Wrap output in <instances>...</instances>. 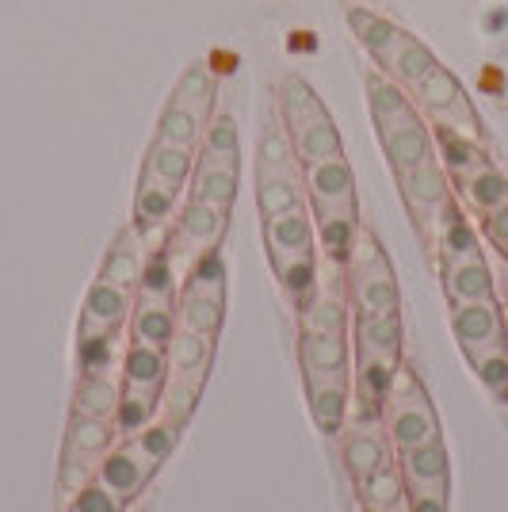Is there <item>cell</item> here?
Here are the masks:
<instances>
[{"label":"cell","instance_id":"1","mask_svg":"<svg viewBox=\"0 0 508 512\" xmlns=\"http://www.w3.org/2000/svg\"><path fill=\"white\" fill-rule=\"evenodd\" d=\"M409 96L417 100V107L428 115L432 127L451 130L459 138H470V142L486 146V127H482L478 111L470 104L466 88L459 85V77L447 65H436L432 73H424V81H417V85L409 88Z\"/></svg>","mask_w":508,"mask_h":512},{"label":"cell","instance_id":"2","mask_svg":"<svg viewBox=\"0 0 508 512\" xmlns=\"http://www.w3.org/2000/svg\"><path fill=\"white\" fill-rule=\"evenodd\" d=\"M306 180V199L314 222H360L356 207V172L348 165V157H325L302 169Z\"/></svg>","mask_w":508,"mask_h":512},{"label":"cell","instance_id":"3","mask_svg":"<svg viewBox=\"0 0 508 512\" xmlns=\"http://www.w3.org/2000/svg\"><path fill=\"white\" fill-rule=\"evenodd\" d=\"M394 180H398V192H402L405 207H409L413 222H417V230H421L428 241H436V214L451 203V176H447V169L440 165V157L421 165V169L402 172V176H394Z\"/></svg>","mask_w":508,"mask_h":512},{"label":"cell","instance_id":"4","mask_svg":"<svg viewBox=\"0 0 508 512\" xmlns=\"http://www.w3.org/2000/svg\"><path fill=\"white\" fill-rule=\"evenodd\" d=\"M451 329H455V341H459L466 360L470 356H482V352L497 348V344H508V329L497 299L451 306Z\"/></svg>","mask_w":508,"mask_h":512},{"label":"cell","instance_id":"5","mask_svg":"<svg viewBox=\"0 0 508 512\" xmlns=\"http://www.w3.org/2000/svg\"><path fill=\"white\" fill-rule=\"evenodd\" d=\"M153 474H157V467L142 455V448H138L134 440H119V448H111L104 459H100L96 482H100L104 490L115 493L123 505H130V501H138V497L146 493Z\"/></svg>","mask_w":508,"mask_h":512},{"label":"cell","instance_id":"6","mask_svg":"<svg viewBox=\"0 0 508 512\" xmlns=\"http://www.w3.org/2000/svg\"><path fill=\"white\" fill-rule=\"evenodd\" d=\"M264 245H268V260L272 272L287 268V264H302V260H318V245H314V218L302 211L276 214L264 218Z\"/></svg>","mask_w":508,"mask_h":512},{"label":"cell","instance_id":"7","mask_svg":"<svg viewBox=\"0 0 508 512\" xmlns=\"http://www.w3.org/2000/svg\"><path fill=\"white\" fill-rule=\"evenodd\" d=\"M379 142H382V153H386V165H390L394 176L436 161L432 123H424L421 115H413L405 123H394V127H379Z\"/></svg>","mask_w":508,"mask_h":512},{"label":"cell","instance_id":"8","mask_svg":"<svg viewBox=\"0 0 508 512\" xmlns=\"http://www.w3.org/2000/svg\"><path fill=\"white\" fill-rule=\"evenodd\" d=\"M130 310H134V295L130 291L107 283V279H96L88 287L85 306H81V329H77V337H115L130 321Z\"/></svg>","mask_w":508,"mask_h":512},{"label":"cell","instance_id":"9","mask_svg":"<svg viewBox=\"0 0 508 512\" xmlns=\"http://www.w3.org/2000/svg\"><path fill=\"white\" fill-rule=\"evenodd\" d=\"M298 360H302V379L321 383V379H348L352 367V348L348 333H306L298 337Z\"/></svg>","mask_w":508,"mask_h":512},{"label":"cell","instance_id":"10","mask_svg":"<svg viewBox=\"0 0 508 512\" xmlns=\"http://www.w3.org/2000/svg\"><path fill=\"white\" fill-rule=\"evenodd\" d=\"M382 421H386V436L398 451L405 448H421L428 440H440V417L428 402V394L413 398V402H398V406L382 409Z\"/></svg>","mask_w":508,"mask_h":512},{"label":"cell","instance_id":"11","mask_svg":"<svg viewBox=\"0 0 508 512\" xmlns=\"http://www.w3.org/2000/svg\"><path fill=\"white\" fill-rule=\"evenodd\" d=\"M119 379L127 394H142L161 402V390L169 379V352L165 348H149V344L130 341L123 348V363H119Z\"/></svg>","mask_w":508,"mask_h":512},{"label":"cell","instance_id":"12","mask_svg":"<svg viewBox=\"0 0 508 512\" xmlns=\"http://www.w3.org/2000/svg\"><path fill=\"white\" fill-rule=\"evenodd\" d=\"M348 27L356 31V39H360V46L371 54V62L390 77V69L398 62L409 31L398 27V23H390L386 16H379V12H367V8H348Z\"/></svg>","mask_w":508,"mask_h":512},{"label":"cell","instance_id":"13","mask_svg":"<svg viewBox=\"0 0 508 512\" xmlns=\"http://www.w3.org/2000/svg\"><path fill=\"white\" fill-rule=\"evenodd\" d=\"M176 199H180L176 188H169L165 180H157L149 169H142L138 192H134V230L142 237V245L176 218Z\"/></svg>","mask_w":508,"mask_h":512},{"label":"cell","instance_id":"14","mask_svg":"<svg viewBox=\"0 0 508 512\" xmlns=\"http://www.w3.org/2000/svg\"><path fill=\"white\" fill-rule=\"evenodd\" d=\"M226 222H230V214L214 211V207L199 203V199H188L180 218H176V237H172V241L184 245L191 256H203L222 245Z\"/></svg>","mask_w":508,"mask_h":512},{"label":"cell","instance_id":"15","mask_svg":"<svg viewBox=\"0 0 508 512\" xmlns=\"http://www.w3.org/2000/svg\"><path fill=\"white\" fill-rule=\"evenodd\" d=\"M356 352L382 360L390 367L402 363V314H360L356 318Z\"/></svg>","mask_w":508,"mask_h":512},{"label":"cell","instance_id":"16","mask_svg":"<svg viewBox=\"0 0 508 512\" xmlns=\"http://www.w3.org/2000/svg\"><path fill=\"white\" fill-rule=\"evenodd\" d=\"M287 134H291V146H295L302 169L314 165V161H325V157H340V153H344L340 150V130L325 107H318L314 115H306V119L291 123Z\"/></svg>","mask_w":508,"mask_h":512},{"label":"cell","instance_id":"17","mask_svg":"<svg viewBox=\"0 0 508 512\" xmlns=\"http://www.w3.org/2000/svg\"><path fill=\"white\" fill-rule=\"evenodd\" d=\"M130 341L149 344V348H165L169 352L172 337L180 329V318H176V302L172 299H134V310H130Z\"/></svg>","mask_w":508,"mask_h":512},{"label":"cell","instance_id":"18","mask_svg":"<svg viewBox=\"0 0 508 512\" xmlns=\"http://www.w3.org/2000/svg\"><path fill=\"white\" fill-rule=\"evenodd\" d=\"M142 272H146V264H142V237L134 226H127L123 234L111 241V249H107L104 264H100V279L107 283H115V287H123V291H138V283H142Z\"/></svg>","mask_w":508,"mask_h":512},{"label":"cell","instance_id":"19","mask_svg":"<svg viewBox=\"0 0 508 512\" xmlns=\"http://www.w3.org/2000/svg\"><path fill=\"white\" fill-rule=\"evenodd\" d=\"M340 463L356 478V486H360L367 474H375L382 463H390L386 440H382L379 432H371V425L348 428V432L340 436Z\"/></svg>","mask_w":508,"mask_h":512},{"label":"cell","instance_id":"20","mask_svg":"<svg viewBox=\"0 0 508 512\" xmlns=\"http://www.w3.org/2000/svg\"><path fill=\"white\" fill-rule=\"evenodd\" d=\"M191 199L207 203L214 211L230 214L233 203H237V169L218 165L211 157H199L195 172H191Z\"/></svg>","mask_w":508,"mask_h":512},{"label":"cell","instance_id":"21","mask_svg":"<svg viewBox=\"0 0 508 512\" xmlns=\"http://www.w3.org/2000/svg\"><path fill=\"white\" fill-rule=\"evenodd\" d=\"M119 402H123V386L115 383V371H85V375L77 379L73 413L100 417V421H115Z\"/></svg>","mask_w":508,"mask_h":512},{"label":"cell","instance_id":"22","mask_svg":"<svg viewBox=\"0 0 508 512\" xmlns=\"http://www.w3.org/2000/svg\"><path fill=\"white\" fill-rule=\"evenodd\" d=\"M440 272H444V295L451 299V306L493 299V272H489L486 256L459 260V264H440Z\"/></svg>","mask_w":508,"mask_h":512},{"label":"cell","instance_id":"23","mask_svg":"<svg viewBox=\"0 0 508 512\" xmlns=\"http://www.w3.org/2000/svg\"><path fill=\"white\" fill-rule=\"evenodd\" d=\"M306 180L302 172H256V207L264 218L302 211Z\"/></svg>","mask_w":508,"mask_h":512},{"label":"cell","instance_id":"24","mask_svg":"<svg viewBox=\"0 0 508 512\" xmlns=\"http://www.w3.org/2000/svg\"><path fill=\"white\" fill-rule=\"evenodd\" d=\"M306 394H310V413H314L318 432H325V436L344 432L348 406H352L348 379H321V383H306Z\"/></svg>","mask_w":508,"mask_h":512},{"label":"cell","instance_id":"25","mask_svg":"<svg viewBox=\"0 0 508 512\" xmlns=\"http://www.w3.org/2000/svg\"><path fill=\"white\" fill-rule=\"evenodd\" d=\"M352 299L360 306V314H390L402 306V291H398V279L394 268L382 264L371 272H352Z\"/></svg>","mask_w":508,"mask_h":512},{"label":"cell","instance_id":"26","mask_svg":"<svg viewBox=\"0 0 508 512\" xmlns=\"http://www.w3.org/2000/svg\"><path fill=\"white\" fill-rule=\"evenodd\" d=\"M214 360V337L203 333H191V329H176V337L169 344V371L172 375H184L195 383H207Z\"/></svg>","mask_w":508,"mask_h":512},{"label":"cell","instance_id":"27","mask_svg":"<svg viewBox=\"0 0 508 512\" xmlns=\"http://www.w3.org/2000/svg\"><path fill=\"white\" fill-rule=\"evenodd\" d=\"M402 474H405V486H447L451 459H447L444 440H428L421 448H405Z\"/></svg>","mask_w":508,"mask_h":512},{"label":"cell","instance_id":"28","mask_svg":"<svg viewBox=\"0 0 508 512\" xmlns=\"http://www.w3.org/2000/svg\"><path fill=\"white\" fill-rule=\"evenodd\" d=\"M432 142H436L440 165H444L447 176H455V180H463V176H470V172L493 165L486 146H478V142H470V138H459V134H451V130L432 127Z\"/></svg>","mask_w":508,"mask_h":512},{"label":"cell","instance_id":"29","mask_svg":"<svg viewBox=\"0 0 508 512\" xmlns=\"http://www.w3.org/2000/svg\"><path fill=\"white\" fill-rule=\"evenodd\" d=\"M119 432L115 421H100V417H85V413H69V428H65V451H77L88 459H104L115 448Z\"/></svg>","mask_w":508,"mask_h":512},{"label":"cell","instance_id":"30","mask_svg":"<svg viewBox=\"0 0 508 512\" xmlns=\"http://www.w3.org/2000/svg\"><path fill=\"white\" fill-rule=\"evenodd\" d=\"M459 184V195H463V203L470 211H478L482 218L493 211H501L508 203V180L505 172H497V165H486V169L470 172L463 180H455Z\"/></svg>","mask_w":508,"mask_h":512},{"label":"cell","instance_id":"31","mask_svg":"<svg viewBox=\"0 0 508 512\" xmlns=\"http://www.w3.org/2000/svg\"><path fill=\"white\" fill-rule=\"evenodd\" d=\"M146 169L165 180L169 188H188L191 172H195V150L188 146H176V142H165V138H153V146L146 153Z\"/></svg>","mask_w":508,"mask_h":512},{"label":"cell","instance_id":"32","mask_svg":"<svg viewBox=\"0 0 508 512\" xmlns=\"http://www.w3.org/2000/svg\"><path fill=\"white\" fill-rule=\"evenodd\" d=\"M214 100H218V85H214V73L207 65H188L180 73V81L172 88V100L169 104L176 107H191L203 123H211L214 115Z\"/></svg>","mask_w":508,"mask_h":512},{"label":"cell","instance_id":"33","mask_svg":"<svg viewBox=\"0 0 508 512\" xmlns=\"http://www.w3.org/2000/svg\"><path fill=\"white\" fill-rule=\"evenodd\" d=\"M360 493H363V505L375 512H390L398 509L405 501V474H402V463H382L375 474H367L360 482Z\"/></svg>","mask_w":508,"mask_h":512},{"label":"cell","instance_id":"34","mask_svg":"<svg viewBox=\"0 0 508 512\" xmlns=\"http://www.w3.org/2000/svg\"><path fill=\"white\" fill-rule=\"evenodd\" d=\"M203 157L237 169V161H241V130H237V119L230 111H214L211 115L207 134H203Z\"/></svg>","mask_w":508,"mask_h":512},{"label":"cell","instance_id":"35","mask_svg":"<svg viewBox=\"0 0 508 512\" xmlns=\"http://www.w3.org/2000/svg\"><path fill=\"white\" fill-rule=\"evenodd\" d=\"M180 295H199V299L226 302V264H222L218 249L195 256V264H191V272H188V279H184V291H180Z\"/></svg>","mask_w":508,"mask_h":512},{"label":"cell","instance_id":"36","mask_svg":"<svg viewBox=\"0 0 508 512\" xmlns=\"http://www.w3.org/2000/svg\"><path fill=\"white\" fill-rule=\"evenodd\" d=\"M256 172H302L295 146H291V134L283 123H268L264 138H260V153H256Z\"/></svg>","mask_w":508,"mask_h":512},{"label":"cell","instance_id":"37","mask_svg":"<svg viewBox=\"0 0 508 512\" xmlns=\"http://www.w3.org/2000/svg\"><path fill=\"white\" fill-rule=\"evenodd\" d=\"M176 318H180V329L203 333V337H218V329H222V321H226V302L199 299V295H180V299H176Z\"/></svg>","mask_w":508,"mask_h":512},{"label":"cell","instance_id":"38","mask_svg":"<svg viewBox=\"0 0 508 512\" xmlns=\"http://www.w3.org/2000/svg\"><path fill=\"white\" fill-rule=\"evenodd\" d=\"M203 134H207V123L191 111V107H176L169 104L161 111V123H157V138L165 142H176V146H188V150H199L203 146Z\"/></svg>","mask_w":508,"mask_h":512},{"label":"cell","instance_id":"39","mask_svg":"<svg viewBox=\"0 0 508 512\" xmlns=\"http://www.w3.org/2000/svg\"><path fill=\"white\" fill-rule=\"evenodd\" d=\"M302 329L306 333H348V306L340 295H314L302 306Z\"/></svg>","mask_w":508,"mask_h":512},{"label":"cell","instance_id":"40","mask_svg":"<svg viewBox=\"0 0 508 512\" xmlns=\"http://www.w3.org/2000/svg\"><path fill=\"white\" fill-rule=\"evenodd\" d=\"M130 440L142 448V455H146L153 467H161V463L172 455V448H176V440H180V425L157 409V417H153L138 436H130Z\"/></svg>","mask_w":508,"mask_h":512},{"label":"cell","instance_id":"41","mask_svg":"<svg viewBox=\"0 0 508 512\" xmlns=\"http://www.w3.org/2000/svg\"><path fill=\"white\" fill-rule=\"evenodd\" d=\"M199 394H203V383L195 379H184V375H172L165 379V390H161V413L172 417L176 425L184 428L191 421V413L199 406Z\"/></svg>","mask_w":508,"mask_h":512},{"label":"cell","instance_id":"42","mask_svg":"<svg viewBox=\"0 0 508 512\" xmlns=\"http://www.w3.org/2000/svg\"><path fill=\"white\" fill-rule=\"evenodd\" d=\"M470 367H474V375L482 379V386L493 398L508 402V344H497L482 356H470Z\"/></svg>","mask_w":508,"mask_h":512},{"label":"cell","instance_id":"43","mask_svg":"<svg viewBox=\"0 0 508 512\" xmlns=\"http://www.w3.org/2000/svg\"><path fill=\"white\" fill-rule=\"evenodd\" d=\"M96 467H100V459H88V455H77V451L62 448V463H58V493L73 501L85 486L96 482Z\"/></svg>","mask_w":508,"mask_h":512},{"label":"cell","instance_id":"44","mask_svg":"<svg viewBox=\"0 0 508 512\" xmlns=\"http://www.w3.org/2000/svg\"><path fill=\"white\" fill-rule=\"evenodd\" d=\"M157 409H161V402L142 398V394H127V390H123V402H119V413H115V432H119V440L138 436V432L157 417Z\"/></svg>","mask_w":508,"mask_h":512},{"label":"cell","instance_id":"45","mask_svg":"<svg viewBox=\"0 0 508 512\" xmlns=\"http://www.w3.org/2000/svg\"><path fill=\"white\" fill-rule=\"evenodd\" d=\"M77 363H81V375L85 371H119V348L115 337H77Z\"/></svg>","mask_w":508,"mask_h":512},{"label":"cell","instance_id":"46","mask_svg":"<svg viewBox=\"0 0 508 512\" xmlns=\"http://www.w3.org/2000/svg\"><path fill=\"white\" fill-rule=\"evenodd\" d=\"M176 291H180V283L172 276V264L165 253H157L149 260V268L142 272V283H138V295L142 299H172L176 302Z\"/></svg>","mask_w":508,"mask_h":512},{"label":"cell","instance_id":"47","mask_svg":"<svg viewBox=\"0 0 508 512\" xmlns=\"http://www.w3.org/2000/svg\"><path fill=\"white\" fill-rule=\"evenodd\" d=\"M390 264L386 253H382L379 237L371 234L367 226L356 230V241H352V253H348V272H371V268H382Z\"/></svg>","mask_w":508,"mask_h":512},{"label":"cell","instance_id":"48","mask_svg":"<svg viewBox=\"0 0 508 512\" xmlns=\"http://www.w3.org/2000/svg\"><path fill=\"white\" fill-rule=\"evenodd\" d=\"M123 509H127V505H123L115 493L104 490L100 482H92V486H85V490L69 501L65 512H123Z\"/></svg>","mask_w":508,"mask_h":512},{"label":"cell","instance_id":"49","mask_svg":"<svg viewBox=\"0 0 508 512\" xmlns=\"http://www.w3.org/2000/svg\"><path fill=\"white\" fill-rule=\"evenodd\" d=\"M424 386L417 379V371L413 367H394V375H390V390H386V406H398V402H413V398H421ZM382 406V409H386Z\"/></svg>","mask_w":508,"mask_h":512},{"label":"cell","instance_id":"50","mask_svg":"<svg viewBox=\"0 0 508 512\" xmlns=\"http://www.w3.org/2000/svg\"><path fill=\"white\" fill-rule=\"evenodd\" d=\"M409 512H447V486H405Z\"/></svg>","mask_w":508,"mask_h":512},{"label":"cell","instance_id":"51","mask_svg":"<svg viewBox=\"0 0 508 512\" xmlns=\"http://www.w3.org/2000/svg\"><path fill=\"white\" fill-rule=\"evenodd\" d=\"M482 230H486L489 245H497V249L505 253V260H508V203L501 207V211H493V214H486V218H482Z\"/></svg>","mask_w":508,"mask_h":512},{"label":"cell","instance_id":"52","mask_svg":"<svg viewBox=\"0 0 508 512\" xmlns=\"http://www.w3.org/2000/svg\"><path fill=\"white\" fill-rule=\"evenodd\" d=\"M123 512H146V509H142V497H138V501H130V505Z\"/></svg>","mask_w":508,"mask_h":512},{"label":"cell","instance_id":"53","mask_svg":"<svg viewBox=\"0 0 508 512\" xmlns=\"http://www.w3.org/2000/svg\"><path fill=\"white\" fill-rule=\"evenodd\" d=\"M367 512H375V509H367Z\"/></svg>","mask_w":508,"mask_h":512},{"label":"cell","instance_id":"54","mask_svg":"<svg viewBox=\"0 0 508 512\" xmlns=\"http://www.w3.org/2000/svg\"><path fill=\"white\" fill-rule=\"evenodd\" d=\"M505 329H508V325H505Z\"/></svg>","mask_w":508,"mask_h":512}]
</instances>
